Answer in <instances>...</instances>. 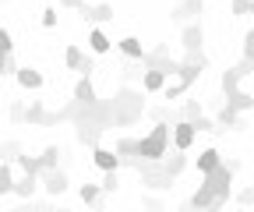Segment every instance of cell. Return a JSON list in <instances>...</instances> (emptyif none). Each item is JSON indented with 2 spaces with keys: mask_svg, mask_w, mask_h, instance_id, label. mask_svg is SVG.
I'll list each match as a JSON object with an SVG mask.
<instances>
[{
  "mask_svg": "<svg viewBox=\"0 0 254 212\" xmlns=\"http://www.w3.org/2000/svg\"><path fill=\"white\" fill-rule=\"evenodd\" d=\"M95 212H106V209H95Z\"/></svg>",
  "mask_w": 254,
  "mask_h": 212,
  "instance_id": "f35d334b",
  "label": "cell"
},
{
  "mask_svg": "<svg viewBox=\"0 0 254 212\" xmlns=\"http://www.w3.org/2000/svg\"><path fill=\"white\" fill-rule=\"evenodd\" d=\"M138 173H141V184L148 191H170L173 188V177L163 170V163H145V159H134Z\"/></svg>",
  "mask_w": 254,
  "mask_h": 212,
  "instance_id": "277c9868",
  "label": "cell"
},
{
  "mask_svg": "<svg viewBox=\"0 0 254 212\" xmlns=\"http://www.w3.org/2000/svg\"><path fill=\"white\" fill-rule=\"evenodd\" d=\"M219 124H222V128H240V113H233L230 106H222V110L215 113V128H219Z\"/></svg>",
  "mask_w": 254,
  "mask_h": 212,
  "instance_id": "cb8c5ba5",
  "label": "cell"
},
{
  "mask_svg": "<svg viewBox=\"0 0 254 212\" xmlns=\"http://www.w3.org/2000/svg\"><path fill=\"white\" fill-rule=\"evenodd\" d=\"M36 159H39V173H43V170H57L60 148H57V145H46V148H43V156H36Z\"/></svg>",
  "mask_w": 254,
  "mask_h": 212,
  "instance_id": "7402d4cb",
  "label": "cell"
},
{
  "mask_svg": "<svg viewBox=\"0 0 254 212\" xmlns=\"http://www.w3.org/2000/svg\"><path fill=\"white\" fill-rule=\"evenodd\" d=\"M230 195H233V170L219 166V170L201 177V184H198L194 195H190L187 209H194V212H222V205L230 202Z\"/></svg>",
  "mask_w": 254,
  "mask_h": 212,
  "instance_id": "6da1fadb",
  "label": "cell"
},
{
  "mask_svg": "<svg viewBox=\"0 0 254 212\" xmlns=\"http://www.w3.org/2000/svg\"><path fill=\"white\" fill-rule=\"evenodd\" d=\"M21 113H25V103H11V120H21Z\"/></svg>",
  "mask_w": 254,
  "mask_h": 212,
  "instance_id": "d590c367",
  "label": "cell"
},
{
  "mask_svg": "<svg viewBox=\"0 0 254 212\" xmlns=\"http://www.w3.org/2000/svg\"><path fill=\"white\" fill-rule=\"evenodd\" d=\"M21 152V145L18 141H4V145H0V163H7V159H14Z\"/></svg>",
  "mask_w": 254,
  "mask_h": 212,
  "instance_id": "4316f807",
  "label": "cell"
},
{
  "mask_svg": "<svg viewBox=\"0 0 254 212\" xmlns=\"http://www.w3.org/2000/svg\"><path fill=\"white\" fill-rule=\"evenodd\" d=\"M0 4H7V0H0Z\"/></svg>",
  "mask_w": 254,
  "mask_h": 212,
  "instance_id": "60d3db41",
  "label": "cell"
},
{
  "mask_svg": "<svg viewBox=\"0 0 254 212\" xmlns=\"http://www.w3.org/2000/svg\"><path fill=\"white\" fill-rule=\"evenodd\" d=\"M95 28H99V21H113V4H81L78 7Z\"/></svg>",
  "mask_w": 254,
  "mask_h": 212,
  "instance_id": "30bf717a",
  "label": "cell"
},
{
  "mask_svg": "<svg viewBox=\"0 0 254 212\" xmlns=\"http://www.w3.org/2000/svg\"><path fill=\"white\" fill-rule=\"evenodd\" d=\"M0 103H4V96H0Z\"/></svg>",
  "mask_w": 254,
  "mask_h": 212,
  "instance_id": "b9f144b4",
  "label": "cell"
},
{
  "mask_svg": "<svg viewBox=\"0 0 254 212\" xmlns=\"http://www.w3.org/2000/svg\"><path fill=\"white\" fill-rule=\"evenodd\" d=\"M166 156H170V124H155L148 135L134 138V159L163 163Z\"/></svg>",
  "mask_w": 254,
  "mask_h": 212,
  "instance_id": "7a4b0ae2",
  "label": "cell"
},
{
  "mask_svg": "<svg viewBox=\"0 0 254 212\" xmlns=\"http://www.w3.org/2000/svg\"><path fill=\"white\" fill-rule=\"evenodd\" d=\"M46 113H50V110H46V106H43L39 99H32V103L25 106L21 120H25V124H32V128H43V124H46Z\"/></svg>",
  "mask_w": 254,
  "mask_h": 212,
  "instance_id": "9a60e30c",
  "label": "cell"
},
{
  "mask_svg": "<svg viewBox=\"0 0 254 212\" xmlns=\"http://www.w3.org/2000/svg\"><path fill=\"white\" fill-rule=\"evenodd\" d=\"M14 170H11V163H0V198H4V195H11L14 191Z\"/></svg>",
  "mask_w": 254,
  "mask_h": 212,
  "instance_id": "44dd1931",
  "label": "cell"
},
{
  "mask_svg": "<svg viewBox=\"0 0 254 212\" xmlns=\"http://www.w3.org/2000/svg\"><path fill=\"white\" fill-rule=\"evenodd\" d=\"M78 198H81L85 205H99V198H103V188H99V184H81Z\"/></svg>",
  "mask_w": 254,
  "mask_h": 212,
  "instance_id": "d4e9b609",
  "label": "cell"
},
{
  "mask_svg": "<svg viewBox=\"0 0 254 212\" xmlns=\"http://www.w3.org/2000/svg\"><path fill=\"white\" fill-rule=\"evenodd\" d=\"M99 188H103V191H117V188H120V180H117V170L103 173V180H99Z\"/></svg>",
  "mask_w": 254,
  "mask_h": 212,
  "instance_id": "f1b7e54d",
  "label": "cell"
},
{
  "mask_svg": "<svg viewBox=\"0 0 254 212\" xmlns=\"http://www.w3.org/2000/svg\"><path fill=\"white\" fill-rule=\"evenodd\" d=\"M226 106H230L233 113H247V110H254V96H251V92H240V88H237L233 96H226Z\"/></svg>",
  "mask_w": 254,
  "mask_h": 212,
  "instance_id": "e0dca14e",
  "label": "cell"
},
{
  "mask_svg": "<svg viewBox=\"0 0 254 212\" xmlns=\"http://www.w3.org/2000/svg\"><path fill=\"white\" fill-rule=\"evenodd\" d=\"M219 166H222V152H219L215 145H208V148H201V152H198V173H201V177L212 173V170H219Z\"/></svg>",
  "mask_w": 254,
  "mask_h": 212,
  "instance_id": "7c38bea8",
  "label": "cell"
},
{
  "mask_svg": "<svg viewBox=\"0 0 254 212\" xmlns=\"http://www.w3.org/2000/svg\"><path fill=\"white\" fill-rule=\"evenodd\" d=\"M14 78H18V85L25 88V92H36V88H43V85H46L43 71H39V68H32V64H21V68H14Z\"/></svg>",
  "mask_w": 254,
  "mask_h": 212,
  "instance_id": "52a82bcc",
  "label": "cell"
},
{
  "mask_svg": "<svg viewBox=\"0 0 254 212\" xmlns=\"http://www.w3.org/2000/svg\"><path fill=\"white\" fill-rule=\"evenodd\" d=\"M240 212H251V209H240Z\"/></svg>",
  "mask_w": 254,
  "mask_h": 212,
  "instance_id": "ab89813d",
  "label": "cell"
},
{
  "mask_svg": "<svg viewBox=\"0 0 254 212\" xmlns=\"http://www.w3.org/2000/svg\"><path fill=\"white\" fill-rule=\"evenodd\" d=\"M110 110H113V124L127 128V124H134V120L145 113V92L141 88H120V92L110 99Z\"/></svg>",
  "mask_w": 254,
  "mask_h": 212,
  "instance_id": "3957f363",
  "label": "cell"
},
{
  "mask_svg": "<svg viewBox=\"0 0 254 212\" xmlns=\"http://www.w3.org/2000/svg\"><path fill=\"white\" fill-rule=\"evenodd\" d=\"M180 43H184V53H201V46H205L201 25H198V21H187L184 32H180Z\"/></svg>",
  "mask_w": 254,
  "mask_h": 212,
  "instance_id": "ba28073f",
  "label": "cell"
},
{
  "mask_svg": "<svg viewBox=\"0 0 254 212\" xmlns=\"http://www.w3.org/2000/svg\"><path fill=\"white\" fill-rule=\"evenodd\" d=\"M163 85H166V74H163V71L141 68V92H145V96H155V92H163Z\"/></svg>",
  "mask_w": 254,
  "mask_h": 212,
  "instance_id": "8fae6325",
  "label": "cell"
},
{
  "mask_svg": "<svg viewBox=\"0 0 254 212\" xmlns=\"http://www.w3.org/2000/svg\"><path fill=\"white\" fill-rule=\"evenodd\" d=\"M247 14H254V0H251V11H247Z\"/></svg>",
  "mask_w": 254,
  "mask_h": 212,
  "instance_id": "8d00e7d4",
  "label": "cell"
},
{
  "mask_svg": "<svg viewBox=\"0 0 254 212\" xmlns=\"http://www.w3.org/2000/svg\"><path fill=\"white\" fill-rule=\"evenodd\" d=\"M230 11H233V18H244L251 11V0H230Z\"/></svg>",
  "mask_w": 254,
  "mask_h": 212,
  "instance_id": "f546056e",
  "label": "cell"
},
{
  "mask_svg": "<svg viewBox=\"0 0 254 212\" xmlns=\"http://www.w3.org/2000/svg\"><path fill=\"white\" fill-rule=\"evenodd\" d=\"M92 163L99 166L103 173H110V170H120V166H124V163H120V156L113 152V148H103V145H95V148H92Z\"/></svg>",
  "mask_w": 254,
  "mask_h": 212,
  "instance_id": "9c48e42d",
  "label": "cell"
},
{
  "mask_svg": "<svg viewBox=\"0 0 254 212\" xmlns=\"http://www.w3.org/2000/svg\"><path fill=\"white\" fill-rule=\"evenodd\" d=\"M240 88V74H237V68H226L222 71V96H233Z\"/></svg>",
  "mask_w": 254,
  "mask_h": 212,
  "instance_id": "603a6c76",
  "label": "cell"
},
{
  "mask_svg": "<svg viewBox=\"0 0 254 212\" xmlns=\"http://www.w3.org/2000/svg\"><path fill=\"white\" fill-rule=\"evenodd\" d=\"M11 50H14V39H11V32H7V28L0 25V53H4V57H11Z\"/></svg>",
  "mask_w": 254,
  "mask_h": 212,
  "instance_id": "83f0119b",
  "label": "cell"
},
{
  "mask_svg": "<svg viewBox=\"0 0 254 212\" xmlns=\"http://www.w3.org/2000/svg\"><path fill=\"white\" fill-rule=\"evenodd\" d=\"M88 50H92L95 57H103V53L113 50V39L103 32V28H92V32H88Z\"/></svg>",
  "mask_w": 254,
  "mask_h": 212,
  "instance_id": "2e32d148",
  "label": "cell"
},
{
  "mask_svg": "<svg viewBox=\"0 0 254 212\" xmlns=\"http://www.w3.org/2000/svg\"><path fill=\"white\" fill-rule=\"evenodd\" d=\"M244 60H254V28H247L244 36Z\"/></svg>",
  "mask_w": 254,
  "mask_h": 212,
  "instance_id": "4dcf8cb0",
  "label": "cell"
},
{
  "mask_svg": "<svg viewBox=\"0 0 254 212\" xmlns=\"http://www.w3.org/2000/svg\"><path fill=\"white\" fill-rule=\"evenodd\" d=\"M53 25H57V7L50 4V7L43 11V28H53Z\"/></svg>",
  "mask_w": 254,
  "mask_h": 212,
  "instance_id": "d6a6232c",
  "label": "cell"
},
{
  "mask_svg": "<svg viewBox=\"0 0 254 212\" xmlns=\"http://www.w3.org/2000/svg\"><path fill=\"white\" fill-rule=\"evenodd\" d=\"M14 163H18V170H21L25 177H39V159H36V156L18 152V156H14Z\"/></svg>",
  "mask_w": 254,
  "mask_h": 212,
  "instance_id": "ffe728a7",
  "label": "cell"
},
{
  "mask_svg": "<svg viewBox=\"0 0 254 212\" xmlns=\"http://www.w3.org/2000/svg\"><path fill=\"white\" fill-rule=\"evenodd\" d=\"M194 138H198V131L187 124V120H177V124L170 128V141H173V148L177 152H187L190 145H194Z\"/></svg>",
  "mask_w": 254,
  "mask_h": 212,
  "instance_id": "8992f818",
  "label": "cell"
},
{
  "mask_svg": "<svg viewBox=\"0 0 254 212\" xmlns=\"http://www.w3.org/2000/svg\"><path fill=\"white\" fill-rule=\"evenodd\" d=\"M237 202H240V209H251V205H254V188H244V191L237 195Z\"/></svg>",
  "mask_w": 254,
  "mask_h": 212,
  "instance_id": "1f68e13d",
  "label": "cell"
},
{
  "mask_svg": "<svg viewBox=\"0 0 254 212\" xmlns=\"http://www.w3.org/2000/svg\"><path fill=\"white\" fill-rule=\"evenodd\" d=\"M7 71H14V60H11V57H4V53H0V78H4Z\"/></svg>",
  "mask_w": 254,
  "mask_h": 212,
  "instance_id": "e575fe53",
  "label": "cell"
},
{
  "mask_svg": "<svg viewBox=\"0 0 254 212\" xmlns=\"http://www.w3.org/2000/svg\"><path fill=\"white\" fill-rule=\"evenodd\" d=\"M194 4H205V0H194Z\"/></svg>",
  "mask_w": 254,
  "mask_h": 212,
  "instance_id": "74e56055",
  "label": "cell"
},
{
  "mask_svg": "<svg viewBox=\"0 0 254 212\" xmlns=\"http://www.w3.org/2000/svg\"><path fill=\"white\" fill-rule=\"evenodd\" d=\"M39 191V177H21V180H14V191L11 195H18V198H32Z\"/></svg>",
  "mask_w": 254,
  "mask_h": 212,
  "instance_id": "d6986e66",
  "label": "cell"
},
{
  "mask_svg": "<svg viewBox=\"0 0 254 212\" xmlns=\"http://www.w3.org/2000/svg\"><path fill=\"white\" fill-rule=\"evenodd\" d=\"M81 60H85L81 46H67V50H64V64H67L71 71H78V68H81Z\"/></svg>",
  "mask_w": 254,
  "mask_h": 212,
  "instance_id": "484cf974",
  "label": "cell"
},
{
  "mask_svg": "<svg viewBox=\"0 0 254 212\" xmlns=\"http://www.w3.org/2000/svg\"><path fill=\"white\" fill-rule=\"evenodd\" d=\"M117 50H120L127 60H138V64H141V57H145V46H141L138 36H124V39L117 43Z\"/></svg>",
  "mask_w": 254,
  "mask_h": 212,
  "instance_id": "5bb4252c",
  "label": "cell"
},
{
  "mask_svg": "<svg viewBox=\"0 0 254 212\" xmlns=\"http://www.w3.org/2000/svg\"><path fill=\"white\" fill-rule=\"evenodd\" d=\"M237 74H240V78L254 74V60H240V64H237Z\"/></svg>",
  "mask_w": 254,
  "mask_h": 212,
  "instance_id": "836d02e7",
  "label": "cell"
},
{
  "mask_svg": "<svg viewBox=\"0 0 254 212\" xmlns=\"http://www.w3.org/2000/svg\"><path fill=\"white\" fill-rule=\"evenodd\" d=\"M74 103H78V106H95V103H99V99H95L92 78H78V85H74Z\"/></svg>",
  "mask_w": 254,
  "mask_h": 212,
  "instance_id": "4fadbf2b",
  "label": "cell"
},
{
  "mask_svg": "<svg viewBox=\"0 0 254 212\" xmlns=\"http://www.w3.org/2000/svg\"><path fill=\"white\" fill-rule=\"evenodd\" d=\"M163 170H166V173H170V177L177 180V177H180V173L187 170V152H173L170 159H163Z\"/></svg>",
  "mask_w": 254,
  "mask_h": 212,
  "instance_id": "ac0fdd59",
  "label": "cell"
},
{
  "mask_svg": "<svg viewBox=\"0 0 254 212\" xmlns=\"http://www.w3.org/2000/svg\"><path fill=\"white\" fill-rule=\"evenodd\" d=\"M39 184H43V191H46L50 198H57V195H64V191L71 188L64 170H43V173H39Z\"/></svg>",
  "mask_w": 254,
  "mask_h": 212,
  "instance_id": "5b68a950",
  "label": "cell"
}]
</instances>
